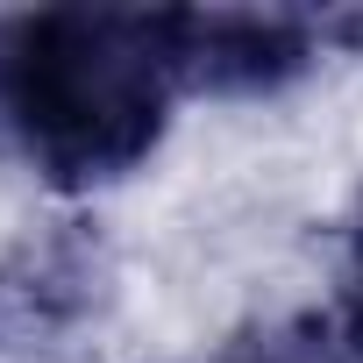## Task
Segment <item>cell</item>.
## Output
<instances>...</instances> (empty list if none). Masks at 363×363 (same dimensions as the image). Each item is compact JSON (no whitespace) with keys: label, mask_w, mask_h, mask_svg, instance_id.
I'll return each mask as SVG.
<instances>
[{"label":"cell","mask_w":363,"mask_h":363,"mask_svg":"<svg viewBox=\"0 0 363 363\" xmlns=\"http://www.w3.org/2000/svg\"><path fill=\"white\" fill-rule=\"evenodd\" d=\"M186 93L178 8H36L0 22V143L43 186L128 178Z\"/></svg>","instance_id":"obj_1"},{"label":"cell","mask_w":363,"mask_h":363,"mask_svg":"<svg viewBox=\"0 0 363 363\" xmlns=\"http://www.w3.org/2000/svg\"><path fill=\"white\" fill-rule=\"evenodd\" d=\"M335 328H342L349 356L363 363V214H356V235H349V285H342V306H335Z\"/></svg>","instance_id":"obj_3"},{"label":"cell","mask_w":363,"mask_h":363,"mask_svg":"<svg viewBox=\"0 0 363 363\" xmlns=\"http://www.w3.org/2000/svg\"><path fill=\"white\" fill-rule=\"evenodd\" d=\"M221 363H356L335 313H292L271 328H250L242 342L221 349Z\"/></svg>","instance_id":"obj_2"}]
</instances>
